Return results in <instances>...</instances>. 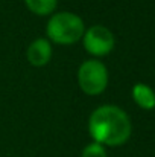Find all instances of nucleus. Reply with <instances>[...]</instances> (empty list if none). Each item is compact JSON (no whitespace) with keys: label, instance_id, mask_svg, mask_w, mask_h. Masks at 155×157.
Masks as SVG:
<instances>
[{"label":"nucleus","instance_id":"0eeeda50","mask_svg":"<svg viewBox=\"0 0 155 157\" xmlns=\"http://www.w3.org/2000/svg\"><path fill=\"white\" fill-rule=\"evenodd\" d=\"M28 9L40 17L52 15L58 6V0H24Z\"/></svg>","mask_w":155,"mask_h":157},{"label":"nucleus","instance_id":"6e6552de","mask_svg":"<svg viewBox=\"0 0 155 157\" xmlns=\"http://www.w3.org/2000/svg\"><path fill=\"white\" fill-rule=\"evenodd\" d=\"M81 157H108L106 154V147H103L98 142H90L88 145L84 147Z\"/></svg>","mask_w":155,"mask_h":157},{"label":"nucleus","instance_id":"39448f33","mask_svg":"<svg viewBox=\"0 0 155 157\" xmlns=\"http://www.w3.org/2000/svg\"><path fill=\"white\" fill-rule=\"evenodd\" d=\"M26 56L31 66L34 67H44L50 63L52 59V43L47 38H35L28 51Z\"/></svg>","mask_w":155,"mask_h":157},{"label":"nucleus","instance_id":"7ed1b4c3","mask_svg":"<svg viewBox=\"0 0 155 157\" xmlns=\"http://www.w3.org/2000/svg\"><path fill=\"white\" fill-rule=\"evenodd\" d=\"M109 75L108 69L102 61L93 58L84 61L78 69V84L79 89L88 96H98L108 87Z\"/></svg>","mask_w":155,"mask_h":157},{"label":"nucleus","instance_id":"f257e3e1","mask_svg":"<svg viewBox=\"0 0 155 157\" xmlns=\"http://www.w3.org/2000/svg\"><path fill=\"white\" fill-rule=\"evenodd\" d=\"M88 133L93 142L103 147L125 145L132 134V124L128 113L113 104L101 105L88 117Z\"/></svg>","mask_w":155,"mask_h":157},{"label":"nucleus","instance_id":"423d86ee","mask_svg":"<svg viewBox=\"0 0 155 157\" xmlns=\"http://www.w3.org/2000/svg\"><path fill=\"white\" fill-rule=\"evenodd\" d=\"M131 96L134 102L142 110H154L155 108V92L149 84L137 82L131 90Z\"/></svg>","mask_w":155,"mask_h":157},{"label":"nucleus","instance_id":"f03ea898","mask_svg":"<svg viewBox=\"0 0 155 157\" xmlns=\"http://www.w3.org/2000/svg\"><path fill=\"white\" fill-rule=\"evenodd\" d=\"M85 32L84 20L73 12L61 11L53 12L46 26V35L50 43H56L61 46L75 44L82 40Z\"/></svg>","mask_w":155,"mask_h":157},{"label":"nucleus","instance_id":"20e7f679","mask_svg":"<svg viewBox=\"0 0 155 157\" xmlns=\"http://www.w3.org/2000/svg\"><path fill=\"white\" fill-rule=\"evenodd\" d=\"M82 44L90 55H93L94 58H101L113 52L116 46V38L106 26L93 25L90 28H85V32L82 35Z\"/></svg>","mask_w":155,"mask_h":157}]
</instances>
